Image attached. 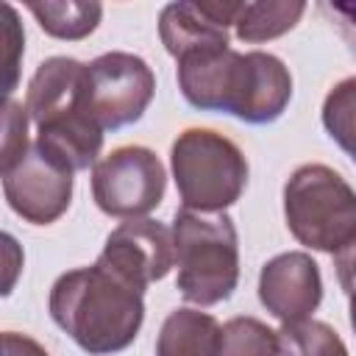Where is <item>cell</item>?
I'll list each match as a JSON object with an SVG mask.
<instances>
[{
  "label": "cell",
  "mask_w": 356,
  "mask_h": 356,
  "mask_svg": "<svg viewBox=\"0 0 356 356\" xmlns=\"http://www.w3.org/2000/svg\"><path fill=\"white\" fill-rule=\"evenodd\" d=\"M53 323L89 356L125 350L145 320V286L106 261L61 273L47 298Z\"/></svg>",
  "instance_id": "cell-1"
},
{
  "label": "cell",
  "mask_w": 356,
  "mask_h": 356,
  "mask_svg": "<svg viewBox=\"0 0 356 356\" xmlns=\"http://www.w3.org/2000/svg\"><path fill=\"white\" fill-rule=\"evenodd\" d=\"M83 61L53 56L36 67L25 92L36 142L72 172L95 167L103 147V128L83 108Z\"/></svg>",
  "instance_id": "cell-2"
},
{
  "label": "cell",
  "mask_w": 356,
  "mask_h": 356,
  "mask_svg": "<svg viewBox=\"0 0 356 356\" xmlns=\"http://www.w3.org/2000/svg\"><path fill=\"white\" fill-rule=\"evenodd\" d=\"M175 245V289L186 303L214 306L234 295L239 284V236L234 220L178 209L172 220Z\"/></svg>",
  "instance_id": "cell-3"
},
{
  "label": "cell",
  "mask_w": 356,
  "mask_h": 356,
  "mask_svg": "<svg viewBox=\"0 0 356 356\" xmlns=\"http://www.w3.org/2000/svg\"><path fill=\"white\" fill-rule=\"evenodd\" d=\"M181 209L220 214L248 186V159L239 145L211 128H186L170 147Z\"/></svg>",
  "instance_id": "cell-4"
},
{
  "label": "cell",
  "mask_w": 356,
  "mask_h": 356,
  "mask_svg": "<svg viewBox=\"0 0 356 356\" xmlns=\"http://www.w3.org/2000/svg\"><path fill=\"white\" fill-rule=\"evenodd\" d=\"M284 220L303 248L334 256L356 236V189L328 164H300L284 184Z\"/></svg>",
  "instance_id": "cell-5"
},
{
  "label": "cell",
  "mask_w": 356,
  "mask_h": 356,
  "mask_svg": "<svg viewBox=\"0 0 356 356\" xmlns=\"http://www.w3.org/2000/svg\"><path fill=\"white\" fill-rule=\"evenodd\" d=\"M156 95V75L145 58L122 50L103 53L86 64L83 108L103 131L134 125Z\"/></svg>",
  "instance_id": "cell-6"
},
{
  "label": "cell",
  "mask_w": 356,
  "mask_h": 356,
  "mask_svg": "<svg viewBox=\"0 0 356 356\" xmlns=\"http://www.w3.org/2000/svg\"><path fill=\"white\" fill-rule=\"evenodd\" d=\"M167 172L161 159L142 145H125L92 167V197L117 220L147 217L164 197Z\"/></svg>",
  "instance_id": "cell-7"
},
{
  "label": "cell",
  "mask_w": 356,
  "mask_h": 356,
  "mask_svg": "<svg viewBox=\"0 0 356 356\" xmlns=\"http://www.w3.org/2000/svg\"><path fill=\"white\" fill-rule=\"evenodd\" d=\"M3 172V195L14 214L31 225L56 222L72 203V170L50 156L36 139L25 156Z\"/></svg>",
  "instance_id": "cell-8"
},
{
  "label": "cell",
  "mask_w": 356,
  "mask_h": 356,
  "mask_svg": "<svg viewBox=\"0 0 356 356\" xmlns=\"http://www.w3.org/2000/svg\"><path fill=\"white\" fill-rule=\"evenodd\" d=\"M175 64V81L189 106L239 120L250 78L248 53L234 47H206L181 56Z\"/></svg>",
  "instance_id": "cell-9"
},
{
  "label": "cell",
  "mask_w": 356,
  "mask_h": 356,
  "mask_svg": "<svg viewBox=\"0 0 356 356\" xmlns=\"http://www.w3.org/2000/svg\"><path fill=\"white\" fill-rule=\"evenodd\" d=\"M97 259L147 289V284L161 281L175 267L172 228L147 217L125 220L106 236Z\"/></svg>",
  "instance_id": "cell-10"
},
{
  "label": "cell",
  "mask_w": 356,
  "mask_h": 356,
  "mask_svg": "<svg viewBox=\"0 0 356 356\" xmlns=\"http://www.w3.org/2000/svg\"><path fill=\"white\" fill-rule=\"evenodd\" d=\"M259 300L281 323L312 317L323 300V275L317 261L303 250L273 256L259 273Z\"/></svg>",
  "instance_id": "cell-11"
},
{
  "label": "cell",
  "mask_w": 356,
  "mask_h": 356,
  "mask_svg": "<svg viewBox=\"0 0 356 356\" xmlns=\"http://www.w3.org/2000/svg\"><path fill=\"white\" fill-rule=\"evenodd\" d=\"M159 36L164 50L178 61L186 53L206 50V47H231L228 28L217 22L203 0L197 3H170L159 14Z\"/></svg>",
  "instance_id": "cell-12"
},
{
  "label": "cell",
  "mask_w": 356,
  "mask_h": 356,
  "mask_svg": "<svg viewBox=\"0 0 356 356\" xmlns=\"http://www.w3.org/2000/svg\"><path fill=\"white\" fill-rule=\"evenodd\" d=\"M248 58H250V81L239 120L250 125L275 122L292 100V75L286 64L273 53L250 50Z\"/></svg>",
  "instance_id": "cell-13"
},
{
  "label": "cell",
  "mask_w": 356,
  "mask_h": 356,
  "mask_svg": "<svg viewBox=\"0 0 356 356\" xmlns=\"http://www.w3.org/2000/svg\"><path fill=\"white\" fill-rule=\"evenodd\" d=\"M220 323L214 314L181 306L167 314L156 337V356H217Z\"/></svg>",
  "instance_id": "cell-14"
},
{
  "label": "cell",
  "mask_w": 356,
  "mask_h": 356,
  "mask_svg": "<svg viewBox=\"0 0 356 356\" xmlns=\"http://www.w3.org/2000/svg\"><path fill=\"white\" fill-rule=\"evenodd\" d=\"M306 3L300 0H245L234 17V33L239 42H270L284 36L303 17Z\"/></svg>",
  "instance_id": "cell-15"
},
{
  "label": "cell",
  "mask_w": 356,
  "mask_h": 356,
  "mask_svg": "<svg viewBox=\"0 0 356 356\" xmlns=\"http://www.w3.org/2000/svg\"><path fill=\"white\" fill-rule=\"evenodd\" d=\"M28 11L36 17L39 28L53 36V39H64V42H81L86 39L100 17H103V6L100 3H89V0H44V3H28Z\"/></svg>",
  "instance_id": "cell-16"
},
{
  "label": "cell",
  "mask_w": 356,
  "mask_h": 356,
  "mask_svg": "<svg viewBox=\"0 0 356 356\" xmlns=\"http://www.w3.org/2000/svg\"><path fill=\"white\" fill-rule=\"evenodd\" d=\"M320 120H323L325 134L356 164V75H348L328 89Z\"/></svg>",
  "instance_id": "cell-17"
},
{
  "label": "cell",
  "mask_w": 356,
  "mask_h": 356,
  "mask_svg": "<svg viewBox=\"0 0 356 356\" xmlns=\"http://www.w3.org/2000/svg\"><path fill=\"white\" fill-rule=\"evenodd\" d=\"M278 342H281V356H348L342 337L328 323L314 317L298 323H281Z\"/></svg>",
  "instance_id": "cell-18"
},
{
  "label": "cell",
  "mask_w": 356,
  "mask_h": 356,
  "mask_svg": "<svg viewBox=\"0 0 356 356\" xmlns=\"http://www.w3.org/2000/svg\"><path fill=\"white\" fill-rule=\"evenodd\" d=\"M217 356H281L278 331L256 317H231L220 328Z\"/></svg>",
  "instance_id": "cell-19"
},
{
  "label": "cell",
  "mask_w": 356,
  "mask_h": 356,
  "mask_svg": "<svg viewBox=\"0 0 356 356\" xmlns=\"http://www.w3.org/2000/svg\"><path fill=\"white\" fill-rule=\"evenodd\" d=\"M28 108L17 100H6V108H3V153H0V170H8L11 164H17L25 150L31 147V139H28Z\"/></svg>",
  "instance_id": "cell-20"
},
{
  "label": "cell",
  "mask_w": 356,
  "mask_h": 356,
  "mask_svg": "<svg viewBox=\"0 0 356 356\" xmlns=\"http://www.w3.org/2000/svg\"><path fill=\"white\" fill-rule=\"evenodd\" d=\"M3 44H6V83H3V92H6V100H8L14 86H17L19 58H22V50H25V31H22L19 17H17L11 3H3Z\"/></svg>",
  "instance_id": "cell-21"
},
{
  "label": "cell",
  "mask_w": 356,
  "mask_h": 356,
  "mask_svg": "<svg viewBox=\"0 0 356 356\" xmlns=\"http://www.w3.org/2000/svg\"><path fill=\"white\" fill-rule=\"evenodd\" d=\"M334 270H337V278H339V286L345 295H353L356 292V236L334 253Z\"/></svg>",
  "instance_id": "cell-22"
},
{
  "label": "cell",
  "mask_w": 356,
  "mask_h": 356,
  "mask_svg": "<svg viewBox=\"0 0 356 356\" xmlns=\"http://www.w3.org/2000/svg\"><path fill=\"white\" fill-rule=\"evenodd\" d=\"M3 356H50L33 337L6 331L3 334Z\"/></svg>",
  "instance_id": "cell-23"
},
{
  "label": "cell",
  "mask_w": 356,
  "mask_h": 356,
  "mask_svg": "<svg viewBox=\"0 0 356 356\" xmlns=\"http://www.w3.org/2000/svg\"><path fill=\"white\" fill-rule=\"evenodd\" d=\"M348 300H350V309H348V312H350V328L356 331V292L348 295Z\"/></svg>",
  "instance_id": "cell-24"
}]
</instances>
